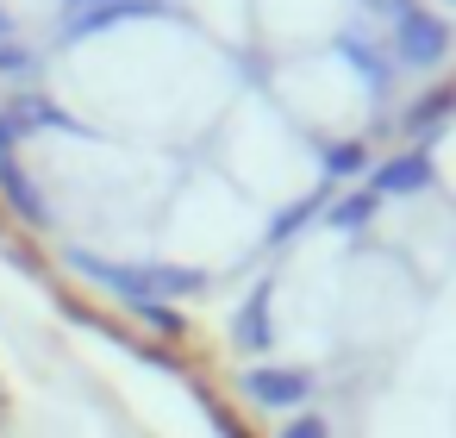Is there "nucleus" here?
Segmentation results:
<instances>
[{"label":"nucleus","instance_id":"4468645a","mask_svg":"<svg viewBox=\"0 0 456 438\" xmlns=\"http://www.w3.org/2000/svg\"><path fill=\"white\" fill-rule=\"evenodd\" d=\"M132 319H144V326L163 332V338H188V319H182L169 301H144V307H132Z\"/></svg>","mask_w":456,"mask_h":438},{"label":"nucleus","instance_id":"9b49d317","mask_svg":"<svg viewBox=\"0 0 456 438\" xmlns=\"http://www.w3.org/2000/svg\"><path fill=\"white\" fill-rule=\"evenodd\" d=\"M375 213H381V194L356 182V188H338V194H331V207H325V219H319V226H325V232H338V238H362V232L375 226Z\"/></svg>","mask_w":456,"mask_h":438},{"label":"nucleus","instance_id":"7ed1b4c3","mask_svg":"<svg viewBox=\"0 0 456 438\" xmlns=\"http://www.w3.org/2000/svg\"><path fill=\"white\" fill-rule=\"evenodd\" d=\"M238 388H244V401L263 407V413H306V407L319 401V376H313L306 363H250V369L238 376Z\"/></svg>","mask_w":456,"mask_h":438},{"label":"nucleus","instance_id":"0eeeda50","mask_svg":"<svg viewBox=\"0 0 456 438\" xmlns=\"http://www.w3.org/2000/svg\"><path fill=\"white\" fill-rule=\"evenodd\" d=\"M232 344H238L244 357H263V351L275 344V276H263V282L238 301V313H232Z\"/></svg>","mask_w":456,"mask_h":438},{"label":"nucleus","instance_id":"20e7f679","mask_svg":"<svg viewBox=\"0 0 456 438\" xmlns=\"http://www.w3.org/2000/svg\"><path fill=\"white\" fill-rule=\"evenodd\" d=\"M331 51L350 63V76L375 95V101H387L394 95V76H400V63H394V51H387V38H375V32H362V26H344L338 38H331Z\"/></svg>","mask_w":456,"mask_h":438},{"label":"nucleus","instance_id":"dca6fc26","mask_svg":"<svg viewBox=\"0 0 456 438\" xmlns=\"http://www.w3.org/2000/svg\"><path fill=\"white\" fill-rule=\"evenodd\" d=\"M20 145H26V132H20V120L0 107V157H20Z\"/></svg>","mask_w":456,"mask_h":438},{"label":"nucleus","instance_id":"aec40b11","mask_svg":"<svg viewBox=\"0 0 456 438\" xmlns=\"http://www.w3.org/2000/svg\"><path fill=\"white\" fill-rule=\"evenodd\" d=\"M0 38H20V26L7 20V7H0Z\"/></svg>","mask_w":456,"mask_h":438},{"label":"nucleus","instance_id":"2eb2a0df","mask_svg":"<svg viewBox=\"0 0 456 438\" xmlns=\"http://www.w3.org/2000/svg\"><path fill=\"white\" fill-rule=\"evenodd\" d=\"M275 438H331V419L325 413H288L275 426Z\"/></svg>","mask_w":456,"mask_h":438},{"label":"nucleus","instance_id":"f3484780","mask_svg":"<svg viewBox=\"0 0 456 438\" xmlns=\"http://www.w3.org/2000/svg\"><path fill=\"white\" fill-rule=\"evenodd\" d=\"M207 413H213V426H219V438H250V432H244V426H238V419H232V413H225L219 401H207Z\"/></svg>","mask_w":456,"mask_h":438},{"label":"nucleus","instance_id":"6ab92c4d","mask_svg":"<svg viewBox=\"0 0 456 438\" xmlns=\"http://www.w3.org/2000/svg\"><path fill=\"white\" fill-rule=\"evenodd\" d=\"M94 7H113V0H63V20H76V13H94Z\"/></svg>","mask_w":456,"mask_h":438},{"label":"nucleus","instance_id":"39448f33","mask_svg":"<svg viewBox=\"0 0 456 438\" xmlns=\"http://www.w3.org/2000/svg\"><path fill=\"white\" fill-rule=\"evenodd\" d=\"M369 188H375L381 201H412V194H431V188H437V157H431V145H406V151L381 157V163L369 169Z\"/></svg>","mask_w":456,"mask_h":438},{"label":"nucleus","instance_id":"423d86ee","mask_svg":"<svg viewBox=\"0 0 456 438\" xmlns=\"http://www.w3.org/2000/svg\"><path fill=\"white\" fill-rule=\"evenodd\" d=\"M169 13V0H113V7H94V13H76L57 26V45H88L113 26H138V20H163Z\"/></svg>","mask_w":456,"mask_h":438},{"label":"nucleus","instance_id":"ddd939ff","mask_svg":"<svg viewBox=\"0 0 456 438\" xmlns=\"http://www.w3.org/2000/svg\"><path fill=\"white\" fill-rule=\"evenodd\" d=\"M0 76L20 82V88H32V76H38V51H32L26 38H0Z\"/></svg>","mask_w":456,"mask_h":438},{"label":"nucleus","instance_id":"1a4fd4ad","mask_svg":"<svg viewBox=\"0 0 456 438\" xmlns=\"http://www.w3.org/2000/svg\"><path fill=\"white\" fill-rule=\"evenodd\" d=\"M456 120V82H437V88H425V95H412L406 107H400V132L412 138V145H437V132Z\"/></svg>","mask_w":456,"mask_h":438},{"label":"nucleus","instance_id":"f8f14e48","mask_svg":"<svg viewBox=\"0 0 456 438\" xmlns=\"http://www.w3.org/2000/svg\"><path fill=\"white\" fill-rule=\"evenodd\" d=\"M319 169H325L331 188H338V182H362V176L375 169V151H369L362 132H356V138H319Z\"/></svg>","mask_w":456,"mask_h":438},{"label":"nucleus","instance_id":"a211bd4d","mask_svg":"<svg viewBox=\"0 0 456 438\" xmlns=\"http://www.w3.org/2000/svg\"><path fill=\"white\" fill-rule=\"evenodd\" d=\"M356 7H362V13H375V20H394L400 7H412V0H356Z\"/></svg>","mask_w":456,"mask_h":438},{"label":"nucleus","instance_id":"412c9836","mask_svg":"<svg viewBox=\"0 0 456 438\" xmlns=\"http://www.w3.org/2000/svg\"><path fill=\"white\" fill-rule=\"evenodd\" d=\"M444 7H456V0H444Z\"/></svg>","mask_w":456,"mask_h":438},{"label":"nucleus","instance_id":"9d476101","mask_svg":"<svg viewBox=\"0 0 456 438\" xmlns=\"http://www.w3.org/2000/svg\"><path fill=\"white\" fill-rule=\"evenodd\" d=\"M331 194H338V188H331V182H319V188L294 194L288 207H275V213H269V226H263V244H275V251H281V244H294L306 226H319V219H325Z\"/></svg>","mask_w":456,"mask_h":438},{"label":"nucleus","instance_id":"f257e3e1","mask_svg":"<svg viewBox=\"0 0 456 438\" xmlns=\"http://www.w3.org/2000/svg\"><path fill=\"white\" fill-rule=\"evenodd\" d=\"M63 263L76 269V276H88L101 294H113V301H126V307H144V301H194V294H207L213 288V276L207 269H194V263H126V257H101V251H88V244H63Z\"/></svg>","mask_w":456,"mask_h":438},{"label":"nucleus","instance_id":"f03ea898","mask_svg":"<svg viewBox=\"0 0 456 438\" xmlns=\"http://www.w3.org/2000/svg\"><path fill=\"white\" fill-rule=\"evenodd\" d=\"M394 32H387V51H394V63L400 70H412V76H431V70H444L450 63V51H456V32H450V20L437 13V7H400L394 20H387Z\"/></svg>","mask_w":456,"mask_h":438},{"label":"nucleus","instance_id":"6e6552de","mask_svg":"<svg viewBox=\"0 0 456 438\" xmlns=\"http://www.w3.org/2000/svg\"><path fill=\"white\" fill-rule=\"evenodd\" d=\"M0 207H7L13 219H26L32 232H51V226H57V213H51L45 188L32 182V169H26L20 157H0Z\"/></svg>","mask_w":456,"mask_h":438}]
</instances>
